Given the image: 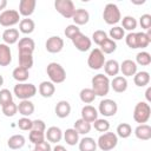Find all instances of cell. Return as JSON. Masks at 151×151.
Here are the masks:
<instances>
[{
  "mask_svg": "<svg viewBox=\"0 0 151 151\" xmlns=\"http://www.w3.org/2000/svg\"><path fill=\"white\" fill-rule=\"evenodd\" d=\"M72 19L74 21V25L81 26V25H85V24L88 22V20H90V13L86 9H84V8H78V9H76Z\"/></svg>",
  "mask_w": 151,
  "mask_h": 151,
  "instance_id": "7402d4cb",
  "label": "cell"
},
{
  "mask_svg": "<svg viewBox=\"0 0 151 151\" xmlns=\"http://www.w3.org/2000/svg\"><path fill=\"white\" fill-rule=\"evenodd\" d=\"M118 111V105L114 100L112 99H103L100 103H99V106H98V112L100 114H103L104 117H113Z\"/></svg>",
  "mask_w": 151,
  "mask_h": 151,
  "instance_id": "8fae6325",
  "label": "cell"
},
{
  "mask_svg": "<svg viewBox=\"0 0 151 151\" xmlns=\"http://www.w3.org/2000/svg\"><path fill=\"white\" fill-rule=\"evenodd\" d=\"M13 93L20 100H28L37 93V87L32 83H18L14 85Z\"/></svg>",
  "mask_w": 151,
  "mask_h": 151,
  "instance_id": "277c9868",
  "label": "cell"
},
{
  "mask_svg": "<svg viewBox=\"0 0 151 151\" xmlns=\"http://www.w3.org/2000/svg\"><path fill=\"white\" fill-rule=\"evenodd\" d=\"M125 42L130 48H145L151 42V28L147 32H130L125 37Z\"/></svg>",
  "mask_w": 151,
  "mask_h": 151,
  "instance_id": "6da1fadb",
  "label": "cell"
},
{
  "mask_svg": "<svg viewBox=\"0 0 151 151\" xmlns=\"http://www.w3.org/2000/svg\"><path fill=\"white\" fill-rule=\"evenodd\" d=\"M91 84H92V91L94 92L96 96L98 97H104L106 94H109V91H110V79L106 74H103V73H98L96 74L92 80H91Z\"/></svg>",
  "mask_w": 151,
  "mask_h": 151,
  "instance_id": "7a4b0ae2",
  "label": "cell"
},
{
  "mask_svg": "<svg viewBox=\"0 0 151 151\" xmlns=\"http://www.w3.org/2000/svg\"><path fill=\"white\" fill-rule=\"evenodd\" d=\"M45 132V138L48 143H59L63 139V131L58 126H51Z\"/></svg>",
  "mask_w": 151,
  "mask_h": 151,
  "instance_id": "d6986e66",
  "label": "cell"
},
{
  "mask_svg": "<svg viewBox=\"0 0 151 151\" xmlns=\"http://www.w3.org/2000/svg\"><path fill=\"white\" fill-rule=\"evenodd\" d=\"M25 143H26V139L22 134H13L12 137L8 138L7 146L12 150H19V149L24 147Z\"/></svg>",
  "mask_w": 151,
  "mask_h": 151,
  "instance_id": "484cf974",
  "label": "cell"
},
{
  "mask_svg": "<svg viewBox=\"0 0 151 151\" xmlns=\"http://www.w3.org/2000/svg\"><path fill=\"white\" fill-rule=\"evenodd\" d=\"M2 84H4V77H2V76L0 74V86H1Z\"/></svg>",
  "mask_w": 151,
  "mask_h": 151,
  "instance_id": "9f6ffc18",
  "label": "cell"
},
{
  "mask_svg": "<svg viewBox=\"0 0 151 151\" xmlns=\"http://www.w3.org/2000/svg\"><path fill=\"white\" fill-rule=\"evenodd\" d=\"M18 112L24 117H29L34 112V104L28 100H21L18 105Z\"/></svg>",
  "mask_w": 151,
  "mask_h": 151,
  "instance_id": "83f0119b",
  "label": "cell"
},
{
  "mask_svg": "<svg viewBox=\"0 0 151 151\" xmlns=\"http://www.w3.org/2000/svg\"><path fill=\"white\" fill-rule=\"evenodd\" d=\"M96 97L97 96L94 94V92L92 91V88H88V87L83 88L80 91V93H79V98H80V100L84 104H91V103H93L94 99H96Z\"/></svg>",
  "mask_w": 151,
  "mask_h": 151,
  "instance_id": "d590c367",
  "label": "cell"
},
{
  "mask_svg": "<svg viewBox=\"0 0 151 151\" xmlns=\"http://www.w3.org/2000/svg\"><path fill=\"white\" fill-rule=\"evenodd\" d=\"M28 139L31 143H33L34 145L38 144V143H41L45 140V133L44 132H40V131H34V130H31L29 134H28Z\"/></svg>",
  "mask_w": 151,
  "mask_h": 151,
  "instance_id": "ee69618b",
  "label": "cell"
},
{
  "mask_svg": "<svg viewBox=\"0 0 151 151\" xmlns=\"http://www.w3.org/2000/svg\"><path fill=\"white\" fill-rule=\"evenodd\" d=\"M150 93H151V87H147V88H146V92H145V98H146V103H147V104L151 101V96H150Z\"/></svg>",
  "mask_w": 151,
  "mask_h": 151,
  "instance_id": "f5cc1de1",
  "label": "cell"
},
{
  "mask_svg": "<svg viewBox=\"0 0 151 151\" xmlns=\"http://www.w3.org/2000/svg\"><path fill=\"white\" fill-rule=\"evenodd\" d=\"M105 55L99 48H93L87 58V65L91 70H100L105 64Z\"/></svg>",
  "mask_w": 151,
  "mask_h": 151,
  "instance_id": "30bf717a",
  "label": "cell"
},
{
  "mask_svg": "<svg viewBox=\"0 0 151 151\" xmlns=\"http://www.w3.org/2000/svg\"><path fill=\"white\" fill-rule=\"evenodd\" d=\"M34 50H35V42L32 38L24 37L19 39V42H18L19 54H33Z\"/></svg>",
  "mask_w": 151,
  "mask_h": 151,
  "instance_id": "5bb4252c",
  "label": "cell"
},
{
  "mask_svg": "<svg viewBox=\"0 0 151 151\" xmlns=\"http://www.w3.org/2000/svg\"><path fill=\"white\" fill-rule=\"evenodd\" d=\"M79 134H87L90 131H91V129H92V125H91V123H87V122H85L84 119H77L76 120V123H74V127H73Z\"/></svg>",
  "mask_w": 151,
  "mask_h": 151,
  "instance_id": "836d02e7",
  "label": "cell"
},
{
  "mask_svg": "<svg viewBox=\"0 0 151 151\" xmlns=\"http://www.w3.org/2000/svg\"><path fill=\"white\" fill-rule=\"evenodd\" d=\"M45 48L50 53H59L64 48V40L59 35L50 37L45 42Z\"/></svg>",
  "mask_w": 151,
  "mask_h": 151,
  "instance_id": "4fadbf2b",
  "label": "cell"
},
{
  "mask_svg": "<svg viewBox=\"0 0 151 151\" xmlns=\"http://www.w3.org/2000/svg\"><path fill=\"white\" fill-rule=\"evenodd\" d=\"M103 19L107 25H116L122 20L120 9L116 4H107L103 11Z\"/></svg>",
  "mask_w": 151,
  "mask_h": 151,
  "instance_id": "5b68a950",
  "label": "cell"
},
{
  "mask_svg": "<svg viewBox=\"0 0 151 151\" xmlns=\"http://www.w3.org/2000/svg\"><path fill=\"white\" fill-rule=\"evenodd\" d=\"M137 25H138L137 20L131 15H126V17H124L122 19V28L123 29H126V31L131 32L134 28H137Z\"/></svg>",
  "mask_w": 151,
  "mask_h": 151,
  "instance_id": "74e56055",
  "label": "cell"
},
{
  "mask_svg": "<svg viewBox=\"0 0 151 151\" xmlns=\"http://www.w3.org/2000/svg\"><path fill=\"white\" fill-rule=\"evenodd\" d=\"M2 40L6 45H13L19 40V31L17 28H6L2 33Z\"/></svg>",
  "mask_w": 151,
  "mask_h": 151,
  "instance_id": "cb8c5ba5",
  "label": "cell"
},
{
  "mask_svg": "<svg viewBox=\"0 0 151 151\" xmlns=\"http://www.w3.org/2000/svg\"><path fill=\"white\" fill-rule=\"evenodd\" d=\"M118 144V137L114 132H104L99 136L97 140V147L101 151H110L113 150Z\"/></svg>",
  "mask_w": 151,
  "mask_h": 151,
  "instance_id": "8992f818",
  "label": "cell"
},
{
  "mask_svg": "<svg viewBox=\"0 0 151 151\" xmlns=\"http://www.w3.org/2000/svg\"><path fill=\"white\" fill-rule=\"evenodd\" d=\"M134 85L138 87H144L150 83V73L147 71H139L133 76Z\"/></svg>",
  "mask_w": 151,
  "mask_h": 151,
  "instance_id": "f546056e",
  "label": "cell"
},
{
  "mask_svg": "<svg viewBox=\"0 0 151 151\" xmlns=\"http://www.w3.org/2000/svg\"><path fill=\"white\" fill-rule=\"evenodd\" d=\"M54 112L59 118H66L71 113V105L67 100H60L54 107Z\"/></svg>",
  "mask_w": 151,
  "mask_h": 151,
  "instance_id": "ffe728a7",
  "label": "cell"
},
{
  "mask_svg": "<svg viewBox=\"0 0 151 151\" xmlns=\"http://www.w3.org/2000/svg\"><path fill=\"white\" fill-rule=\"evenodd\" d=\"M63 138L65 139L66 144L70 146H73V145L79 143V133L73 127L66 129V131L63 132Z\"/></svg>",
  "mask_w": 151,
  "mask_h": 151,
  "instance_id": "f1b7e54d",
  "label": "cell"
},
{
  "mask_svg": "<svg viewBox=\"0 0 151 151\" xmlns=\"http://www.w3.org/2000/svg\"><path fill=\"white\" fill-rule=\"evenodd\" d=\"M6 6H7V0H0V11L5 9Z\"/></svg>",
  "mask_w": 151,
  "mask_h": 151,
  "instance_id": "11a10c76",
  "label": "cell"
},
{
  "mask_svg": "<svg viewBox=\"0 0 151 151\" xmlns=\"http://www.w3.org/2000/svg\"><path fill=\"white\" fill-rule=\"evenodd\" d=\"M99 50L104 53V54H111V53H113L116 50H117V44H116V41H113L112 39H110V38H106L100 45H99Z\"/></svg>",
  "mask_w": 151,
  "mask_h": 151,
  "instance_id": "e575fe53",
  "label": "cell"
},
{
  "mask_svg": "<svg viewBox=\"0 0 151 151\" xmlns=\"http://www.w3.org/2000/svg\"><path fill=\"white\" fill-rule=\"evenodd\" d=\"M110 87L117 93H123L127 90V80L123 76H116L110 81Z\"/></svg>",
  "mask_w": 151,
  "mask_h": 151,
  "instance_id": "e0dca14e",
  "label": "cell"
},
{
  "mask_svg": "<svg viewBox=\"0 0 151 151\" xmlns=\"http://www.w3.org/2000/svg\"><path fill=\"white\" fill-rule=\"evenodd\" d=\"M32 130H34V131H40V132H45V131H46V124H45V122L41 120V119L32 120Z\"/></svg>",
  "mask_w": 151,
  "mask_h": 151,
  "instance_id": "f907efd6",
  "label": "cell"
},
{
  "mask_svg": "<svg viewBox=\"0 0 151 151\" xmlns=\"http://www.w3.org/2000/svg\"><path fill=\"white\" fill-rule=\"evenodd\" d=\"M104 71L106 73V76L109 77H116L118 73H119V63L114 59H110V60H106L105 64H104Z\"/></svg>",
  "mask_w": 151,
  "mask_h": 151,
  "instance_id": "4316f807",
  "label": "cell"
},
{
  "mask_svg": "<svg viewBox=\"0 0 151 151\" xmlns=\"http://www.w3.org/2000/svg\"><path fill=\"white\" fill-rule=\"evenodd\" d=\"M55 92V85L52 81H41L39 85V93L44 98H51Z\"/></svg>",
  "mask_w": 151,
  "mask_h": 151,
  "instance_id": "d4e9b609",
  "label": "cell"
},
{
  "mask_svg": "<svg viewBox=\"0 0 151 151\" xmlns=\"http://www.w3.org/2000/svg\"><path fill=\"white\" fill-rule=\"evenodd\" d=\"M54 8L59 14H61L66 19L72 18L76 12V6L72 0H55Z\"/></svg>",
  "mask_w": 151,
  "mask_h": 151,
  "instance_id": "ba28073f",
  "label": "cell"
},
{
  "mask_svg": "<svg viewBox=\"0 0 151 151\" xmlns=\"http://www.w3.org/2000/svg\"><path fill=\"white\" fill-rule=\"evenodd\" d=\"M136 64L138 65H142V66H147L151 64V54L146 51H142V52H138L137 55H136Z\"/></svg>",
  "mask_w": 151,
  "mask_h": 151,
  "instance_id": "f35d334b",
  "label": "cell"
},
{
  "mask_svg": "<svg viewBox=\"0 0 151 151\" xmlns=\"http://www.w3.org/2000/svg\"><path fill=\"white\" fill-rule=\"evenodd\" d=\"M79 32H80V28H79L77 25H74V24H71V25L66 26V28H65V31H64L66 38H68V39H71V40H72Z\"/></svg>",
  "mask_w": 151,
  "mask_h": 151,
  "instance_id": "bcb514c9",
  "label": "cell"
},
{
  "mask_svg": "<svg viewBox=\"0 0 151 151\" xmlns=\"http://www.w3.org/2000/svg\"><path fill=\"white\" fill-rule=\"evenodd\" d=\"M72 44L74 45V47H76L78 51H80V52H86V51H88V50L91 48L92 41H91V39H90L87 35H85L84 33L79 32V33L72 39Z\"/></svg>",
  "mask_w": 151,
  "mask_h": 151,
  "instance_id": "7c38bea8",
  "label": "cell"
},
{
  "mask_svg": "<svg viewBox=\"0 0 151 151\" xmlns=\"http://www.w3.org/2000/svg\"><path fill=\"white\" fill-rule=\"evenodd\" d=\"M13 101V94L8 88H2L0 90V105L4 106L7 103Z\"/></svg>",
  "mask_w": 151,
  "mask_h": 151,
  "instance_id": "f6af8a7d",
  "label": "cell"
},
{
  "mask_svg": "<svg viewBox=\"0 0 151 151\" xmlns=\"http://www.w3.org/2000/svg\"><path fill=\"white\" fill-rule=\"evenodd\" d=\"M117 137H120L123 139L125 138H129L131 134H132V127L130 124L127 123H120L118 126H117Z\"/></svg>",
  "mask_w": 151,
  "mask_h": 151,
  "instance_id": "8d00e7d4",
  "label": "cell"
},
{
  "mask_svg": "<svg viewBox=\"0 0 151 151\" xmlns=\"http://www.w3.org/2000/svg\"><path fill=\"white\" fill-rule=\"evenodd\" d=\"M106 38H107V34H106V32L103 31V29H97V31H94L93 34H92V40H93L98 46H99Z\"/></svg>",
  "mask_w": 151,
  "mask_h": 151,
  "instance_id": "7dc6e473",
  "label": "cell"
},
{
  "mask_svg": "<svg viewBox=\"0 0 151 151\" xmlns=\"http://www.w3.org/2000/svg\"><path fill=\"white\" fill-rule=\"evenodd\" d=\"M34 28H35V24L29 18H24L19 22V31L22 34H26V35L27 34H31V33H33Z\"/></svg>",
  "mask_w": 151,
  "mask_h": 151,
  "instance_id": "1f68e13d",
  "label": "cell"
},
{
  "mask_svg": "<svg viewBox=\"0 0 151 151\" xmlns=\"http://www.w3.org/2000/svg\"><path fill=\"white\" fill-rule=\"evenodd\" d=\"M34 151H52V147L48 142L44 140V142L34 145Z\"/></svg>",
  "mask_w": 151,
  "mask_h": 151,
  "instance_id": "816d5d0a",
  "label": "cell"
},
{
  "mask_svg": "<svg viewBox=\"0 0 151 151\" xmlns=\"http://www.w3.org/2000/svg\"><path fill=\"white\" fill-rule=\"evenodd\" d=\"M18 59H19V66H21L28 71H29V68H32L33 63H34L32 54H19Z\"/></svg>",
  "mask_w": 151,
  "mask_h": 151,
  "instance_id": "ab89813d",
  "label": "cell"
},
{
  "mask_svg": "<svg viewBox=\"0 0 151 151\" xmlns=\"http://www.w3.org/2000/svg\"><path fill=\"white\" fill-rule=\"evenodd\" d=\"M134 136L140 140L151 139V126L149 124H139L134 129Z\"/></svg>",
  "mask_w": 151,
  "mask_h": 151,
  "instance_id": "603a6c76",
  "label": "cell"
},
{
  "mask_svg": "<svg viewBox=\"0 0 151 151\" xmlns=\"http://www.w3.org/2000/svg\"><path fill=\"white\" fill-rule=\"evenodd\" d=\"M18 126L22 131H31L32 130V120L28 117H22L18 120Z\"/></svg>",
  "mask_w": 151,
  "mask_h": 151,
  "instance_id": "c3c4849f",
  "label": "cell"
},
{
  "mask_svg": "<svg viewBox=\"0 0 151 151\" xmlns=\"http://www.w3.org/2000/svg\"><path fill=\"white\" fill-rule=\"evenodd\" d=\"M139 25L143 29H150L151 28V15L150 14H143L139 18Z\"/></svg>",
  "mask_w": 151,
  "mask_h": 151,
  "instance_id": "681fc988",
  "label": "cell"
},
{
  "mask_svg": "<svg viewBox=\"0 0 151 151\" xmlns=\"http://www.w3.org/2000/svg\"><path fill=\"white\" fill-rule=\"evenodd\" d=\"M12 61V52L8 45L0 44V66H8Z\"/></svg>",
  "mask_w": 151,
  "mask_h": 151,
  "instance_id": "44dd1931",
  "label": "cell"
},
{
  "mask_svg": "<svg viewBox=\"0 0 151 151\" xmlns=\"http://www.w3.org/2000/svg\"><path fill=\"white\" fill-rule=\"evenodd\" d=\"M109 34H110V39H112L113 41H116V40H122V39L125 37V31H124L120 26H114V27H112V28L110 29Z\"/></svg>",
  "mask_w": 151,
  "mask_h": 151,
  "instance_id": "b9f144b4",
  "label": "cell"
},
{
  "mask_svg": "<svg viewBox=\"0 0 151 151\" xmlns=\"http://www.w3.org/2000/svg\"><path fill=\"white\" fill-rule=\"evenodd\" d=\"M46 73L50 78V81L53 84H61L66 79V71L65 68L58 63H50L46 67Z\"/></svg>",
  "mask_w": 151,
  "mask_h": 151,
  "instance_id": "3957f363",
  "label": "cell"
},
{
  "mask_svg": "<svg viewBox=\"0 0 151 151\" xmlns=\"http://www.w3.org/2000/svg\"><path fill=\"white\" fill-rule=\"evenodd\" d=\"M79 151H96L97 142L91 137H84L79 140Z\"/></svg>",
  "mask_w": 151,
  "mask_h": 151,
  "instance_id": "4dcf8cb0",
  "label": "cell"
},
{
  "mask_svg": "<svg viewBox=\"0 0 151 151\" xmlns=\"http://www.w3.org/2000/svg\"><path fill=\"white\" fill-rule=\"evenodd\" d=\"M35 6H37V1L35 0H20L19 2V14L28 18L29 15H32L35 11Z\"/></svg>",
  "mask_w": 151,
  "mask_h": 151,
  "instance_id": "9a60e30c",
  "label": "cell"
},
{
  "mask_svg": "<svg viewBox=\"0 0 151 151\" xmlns=\"http://www.w3.org/2000/svg\"><path fill=\"white\" fill-rule=\"evenodd\" d=\"M93 127L98 132H107L109 129H110V123L106 119H104V118L103 119L98 118V119H96L93 122Z\"/></svg>",
  "mask_w": 151,
  "mask_h": 151,
  "instance_id": "7bdbcfd3",
  "label": "cell"
},
{
  "mask_svg": "<svg viewBox=\"0 0 151 151\" xmlns=\"http://www.w3.org/2000/svg\"><path fill=\"white\" fill-rule=\"evenodd\" d=\"M52 151H67V150H66V147L63 146V145H55Z\"/></svg>",
  "mask_w": 151,
  "mask_h": 151,
  "instance_id": "db71d44e",
  "label": "cell"
},
{
  "mask_svg": "<svg viewBox=\"0 0 151 151\" xmlns=\"http://www.w3.org/2000/svg\"><path fill=\"white\" fill-rule=\"evenodd\" d=\"M151 116V107L146 101H139L136 104L133 110V119L136 123L145 124Z\"/></svg>",
  "mask_w": 151,
  "mask_h": 151,
  "instance_id": "52a82bcc",
  "label": "cell"
},
{
  "mask_svg": "<svg viewBox=\"0 0 151 151\" xmlns=\"http://www.w3.org/2000/svg\"><path fill=\"white\" fill-rule=\"evenodd\" d=\"M12 77L18 81V83H26V80L28 79L29 77V71L21 67V66H18L13 70L12 72Z\"/></svg>",
  "mask_w": 151,
  "mask_h": 151,
  "instance_id": "d6a6232c",
  "label": "cell"
},
{
  "mask_svg": "<svg viewBox=\"0 0 151 151\" xmlns=\"http://www.w3.org/2000/svg\"><path fill=\"white\" fill-rule=\"evenodd\" d=\"M33 151H34V150H33Z\"/></svg>",
  "mask_w": 151,
  "mask_h": 151,
  "instance_id": "6f0895ef",
  "label": "cell"
},
{
  "mask_svg": "<svg viewBox=\"0 0 151 151\" xmlns=\"http://www.w3.org/2000/svg\"><path fill=\"white\" fill-rule=\"evenodd\" d=\"M119 71L123 73V77H132L137 73V64L131 59L123 60L122 64H119Z\"/></svg>",
  "mask_w": 151,
  "mask_h": 151,
  "instance_id": "2e32d148",
  "label": "cell"
},
{
  "mask_svg": "<svg viewBox=\"0 0 151 151\" xmlns=\"http://www.w3.org/2000/svg\"><path fill=\"white\" fill-rule=\"evenodd\" d=\"M20 22V14L15 9H5L0 13V25L4 27H12Z\"/></svg>",
  "mask_w": 151,
  "mask_h": 151,
  "instance_id": "9c48e42d",
  "label": "cell"
},
{
  "mask_svg": "<svg viewBox=\"0 0 151 151\" xmlns=\"http://www.w3.org/2000/svg\"><path fill=\"white\" fill-rule=\"evenodd\" d=\"M81 119H84L87 123H93L96 119H98V110L92 105H85L81 109Z\"/></svg>",
  "mask_w": 151,
  "mask_h": 151,
  "instance_id": "ac0fdd59",
  "label": "cell"
},
{
  "mask_svg": "<svg viewBox=\"0 0 151 151\" xmlns=\"http://www.w3.org/2000/svg\"><path fill=\"white\" fill-rule=\"evenodd\" d=\"M1 110H2L4 116H6V117H14L17 114V112H18V105L14 101H9L6 105L1 106Z\"/></svg>",
  "mask_w": 151,
  "mask_h": 151,
  "instance_id": "60d3db41",
  "label": "cell"
}]
</instances>
